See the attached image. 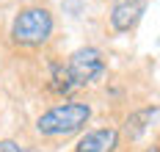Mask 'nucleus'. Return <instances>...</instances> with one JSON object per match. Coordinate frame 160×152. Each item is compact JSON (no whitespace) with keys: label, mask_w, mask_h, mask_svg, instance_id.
<instances>
[{"label":"nucleus","mask_w":160,"mask_h":152,"mask_svg":"<svg viewBox=\"0 0 160 152\" xmlns=\"http://www.w3.org/2000/svg\"><path fill=\"white\" fill-rule=\"evenodd\" d=\"M52 31H55V17H52L50 6H44V3H28V6H22L14 14L8 36L22 50H42L52 39Z\"/></svg>","instance_id":"1"},{"label":"nucleus","mask_w":160,"mask_h":152,"mask_svg":"<svg viewBox=\"0 0 160 152\" xmlns=\"http://www.w3.org/2000/svg\"><path fill=\"white\" fill-rule=\"evenodd\" d=\"M91 119V105L80 100H64L36 116V133L42 138H66L80 133Z\"/></svg>","instance_id":"2"},{"label":"nucleus","mask_w":160,"mask_h":152,"mask_svg":"<svg viewBox=\"0 0 160 152\" xmlns=\"http://www.w3.org/2000/svg\"><path fill=\"white\" fill-rule=\"evenodd\" d=\"M66 72H69V80L75 89H86V86H94L105 78L108 64H105V55L97 50V47H78L75 53H69V58L64 61Z\"/></svg>","instance_id":"3"},{"label":"nucleus","mask_w":160,"mask_h":152,"mask_svg":"<svg viewBox=\"0 0 160 152\" xmlns=\"http://www.w3.org/2000/svg\"><path fill=\"white\" fill-rule=\"evenodd\" d=\"M149 0H113L108 11V25L113 33H132L146 14Z\"/></svg>","instance_id":"4"},{"label":"nucleus","mask_w":160,"mask_h":152,"mask_svg":"<svg viewBox=\"0 0 160 152\" xmlns=\"http://www.w3.org/2000/svg\"><path fill=\"white\" fill-rule=\"evenodd\" d=\"M119 138H122V133L116 127H94L80 135L72 152H116Z\"/></svg>","instance_id":"5"},{"label":"nucleus","mask_w":160,"mask_h":152,"mask_svg":"<svg viewBox=\"0 0 160 152\" xmlns=\"http://www.w3.org/2000/svg\"><path fill=\"white\" fill-rule=\"evenodd\" d=\"M160 108L158 105H146V108H141V111H132L127 119H124V135H127L130 141H138L141 135L149 130V124H152V119H155V114H158Z\"/></svg>","instance_id":"6"},{"label":"nucleus","mask_w":160,"mask_h":152,"mask_svg":"<svg viewBox=\"0 0 160 152\" xmlns=\"http://www.w3.org/2000/svg\"><path fill=\"white\" fill-rule=\"evenodd\" d=\"M0 152H22V147L14 138H0Z\"/></svg>","instance_id":"7"},{"label":"nucleus","mask_w":160,"mask_h":152,"mask_svg":"<svg viewBox=\"0 0 160 152\" xmlns=\"http://www.w3.org/2000/svg\"><path fill=\"white\" fill-rule=\"evenodd\" d=\"M144 152H160V144H152V147H146Z\"/></svg>","instance_id":"8"}]
</instances>
